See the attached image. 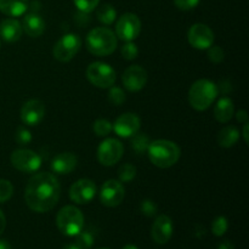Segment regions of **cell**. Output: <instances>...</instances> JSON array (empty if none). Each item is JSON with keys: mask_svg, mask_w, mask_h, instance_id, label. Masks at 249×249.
<instances>
[{"mask_svg": "<svg viewBox=\"0 0 249 249\" xmlns=\"http://www.w3.org/2000/svg\"><path fill=\"white\" fill-rule=\"evenodd\" d=\"M125 197V190L123 184L118 180H107L100 190V202L105 207L114 208L118 207Z\"/></svg>", "mask_w": 249, "mask_h": 249, "instance_id": "11", "label": "cell"}, {"mask_svg": "<svg viewBox=\"0 0 249 249\" xmlns=\"http://www.w3.org/2000/svg\"><path fill=\"white\" fill-rule=\"evenodd\" d=\"M125 92L118 87H111L108 91V101L114 106H121L125 102Z\"/></svg>", "mask_w": 249, "mask_h": 249, "instance_id": "30", "label": "cell"}, {"mask_svg": "<svg viewBox=\"0 0 249 249\" xmlns=\"http://www.w3.org/2000/svg\"><path fill=\"white\" fill-rule=\"evenodd\" d=\"M99 249H109V248H99Z\"/></svg>", "mask_w": 249, "mask_h": 249, "instance_id": "45", "label": "cell"}, {"mask_svg": "<svg viewBox=\"0 0 249 249\" xmlns=\"http://www.w3.org/2000/svg\"><path fill=\"white\" fill-rule=\"evenodd\" d=\"M0 249H11V245L6 240H0Z\"/></svg>", "mask_w": 249, "mask_h": 249, "instance_id": "42", "label": "cell"}, {"mask_svg": "<svg viewBox=\"0 0 249 249\" xmlns=\"http://www.w3.org/2000/svg\"><path fill=\"white\" fill-rule=\"evenodd\" d=\"M208 50V58L211 62L213 63H220L223 62L224 58H225V53H224L223 49L220 46H213L207 49Z\"/></svg>", "mask_w": 249, "mask_h": 249, "instance_id": "36", "label": "cell"}, {"mask_svg": "<svg viewBox=\"0 0 249 249\" xmlns=\"http://www.w3.org/2000/svg\"><path fill=\"white\" fill-rule=\"evenodd\" d=\"M122 82H123L124 88L129 91H140L147 83V72L141 66H130L124 71L123 75H122Z\"/></svg>", "mask_w": 249, "mask_h": 249, "instance_id": "14", "label": "cell"}, {"mask_svg": "<svg viewBox=\"0 0 249 249\" xmlns=\"http://www.w3.org/2000/svg\"><path fill=\"white\" fill-rule=\"evenodd\" d=\"M238 139H240V131L233 125L225 126L218 134V143L224 148H230L235 146Z\"/></svg>", "mask_w": 249, "mask_h": 249, "instance_id": "23", "label": "cell"}, {"mask_svg": "<svg viewBox=\"0 0 249 249\" xmlns=\"http://www.w3.org/2000/svg\"><path fill=\"white\" fill-rule=\"evenodd\" d=\"M187 40L197 50H207L214 43V33L207 24L196 23L187 32Z\"/></svg>", "mask_w": 249, "mask_h": 249, "instance_id": "12", "label": "cell"}, {"mask_svg": "<svg viewBox=\"0 0 249 249\" xmlns=\"http://www.w3.org/2000/svg\"><path fill=\"white\" fill-rule=\"evenodd\" d=\"M219 88L209 79H199L189 90V104L196 111H206L218 96Z\"/></svg>", "mask_w": 249, "mask_h": 249, "instance_id": "4", "label": "cell"}, {"mask_svg": "<svg viewBox=\"0 0 249 249\" xmlns=\"http://www.w3.org/2000/svg\"><path fill=\"white\" fill-rule=\"evenodd\" d=\"M22 29L31 38H38L45 31V21L38 12H29L23 17Z\"/></svg>", "mask_w": 249, "mask_h": 249, "instance_id": "19", "label": "cell"}, {"mask_svg": "<svg viewBox=\"0 0 249 249\" xmlns=\"http://www.w3.org/2000/svg\"><path fill=\"white\" fill-rule=\"evenodd\" d=\"M140 212L147 218H152L156 216L158 212V207L156 204V202H153L152 199H145L140 203Z\"/></svg>", "mask_w": 249, "mask_h": 249, "instance_id": "34", "label": "cell"}, {"mask_svg": "<svg viewBox=\"0 0 249 249\" xmlns=\"http://www.w3.org/2000/svg\"><path fill=\"white\" fill-rule=\"evenodd\" d=\"M141 125L140 118L135 113H124L116 119L113 124V130L119 138L128 139L135 135Z\"/></svg>", "mask_w": 249, "mask_h": 249, "instance_id": "16", "label": "cell"}, {"mask_svg": "<svg viewBox=\"0 0 249 249\" xmlns=\"http://www.w3.org/2000/svg\"><path fill=\"white\" fill-rule=\"evenodd\" d=\"M95 242L94 235L89 231H80L77 235V240H75V245L82 249H90L92 247Z\"/></svg>", "mask_w": 249, "mask_h": 249, "instance_id": "29", "label": "cell"}, {"mask_svg": "<svg viewBox=\"0 0 249 249\" xmlns=\"http://www.w3.org/2000/svg\"><path fill=\"white\" fill-rule=\"evenodd\" d=\"M78 158L72 152H63L56 156L51 162V169L53 173L60 175H66L72 173L77 168Z\"/></svg>", "mask_w": 249, "mask_h": 249, "instance_id": "18", "label": "cell"}, {"mask_svg": "<svg viewBox=\"0 0 249 249\" xmlns=\"http://www.w3.org/2000/svg\"><path fill=\"white\" fill-rule=\"evenodd\" d=\"M45 117V105L41 100L32 99L24 102L21 108V119L26 125L34 126L41 123Z\"/></svg>", "mask_w": 249, "mask_h": 249, "instance_id": "15", "label": "cell"}, {"mask_svg": "<svg viewBox=\"0 0 249 249\" xmlns=\"http://www.w3.org/2000/svg\"><path fill=\"white\" fill-rule=\"evenodd\" d=\"M14 194V186L9 180L0 179V203L9 201Z\"/></svg>", "mask_w": 249, "mask_h": 249, "instance_id": "32", "label": "cell"}, {"mask_svg": "<svg viewBox=\"0 0 249 249\" xmlns=\"http://www.w3.org/2000/svg\"><path fill=\"white\" fill-rule=\"evenodd\" d=\"M96 195V185L90 179H79L71 186L70 198L77 204H88Z\"/></svg>", "mask_w": 249, "mask_h": 249, "instance_id": "13", "label": "cell"}, {"mask_svg": "<svg viewBox=\"0 0 249 249\" xmlns=\"http://www.w3.org/2000/svg\"><path fill=\"white\" fill-rule=\"evenodd\" d=\"M123 143L117 139H106L97 148V160L105 167H112L121 160L123 156Z\"/></svg>", "mask_w": 249, "mask_h": 249, "instance_id": "10", "label": "cell"}, {"mask_svg": "<svg viewBox=\"0 0 249 249\" xmlns=\"http://www.w3.org/2000/svg\"><path fill=\"white\" fill-rule=\"evenodd\" d=\"M74 5L80 12L84 14H89V12L94 11L99 5L100 0H73Z\"/></svg>", "mask_w": 249, "mask_h": 249, "instance_id": "33", "label": "cell"}, {"mask_svg": "<svg viewBox=\"0 0 249 249\" xmlns=\"http://www.w3.org/2000/svg\"><path fill=\"white\" fill-rule=\"evenodd\" d=\"M15 140L18 145H28L32 141L31 131L24 128V126H19V128H17L16 133H15Z\"/></svg>", "mask_w": 249, "mask_h": 249, "instance_id": "35", "label": "cell"}, {"mask_svg": "<svg viewBox=\"0 0 249 249\" xmlns=\"http://www.w3.org/2000/svg\"><path fill=\"white\" fill-rule=\"evenodd\" d=\"M122 57L126 61H133L138 57L139 55V49L136 46V44H134L133 41H126V44H124L121 49Z\"/></svg>", "mask_w": 249, "mask_h": 249, "instance_id": "31", "label": "cell"}, {"mask_svg": "<svg viewBox=\"0 0 249 249\" xmlns=\"http://www.w3.org/2000/svg\"><path fill=\"white\" fill-rule=\"evenodd\" d=\"M229 229V221L225 216L220 215V216H216L214 219L213 224H212V232H213L214 236L216 237H221L226 233Z\"/></svg>", "mask_w": 249, "mask_h": 249, "instance_id": "28", "label": "cell"}, {"mask_svg": "<svg viewBox=\"0 0 249 249\" xmlns=\"http://www.w3.org/2000/svg\"><path fill=\"white\" fill-rule=\"evenodd\" d=\"M236 118H237V121L240 122V123H248V113L246 109H240V111L236 113Z\"/></svg>", "mask_w": 249, "mask_h": 249, "instance_id": "38", "label": "cell"}, {"mask_svg": "<svg viewBox=\"0 0 249 249\" xmlns=\"http://www.w3.org/2000/svg\"><path fill=\"white\" fill-rule=\"evenodd\" d=\"M89 82L100 89H108L116 83V71L104 62H92L87 68Z\"/></svg>", "mask_w": 249, "mask_h": 249, "instance_id": "6", "label": "cell"}, {"mask_svg": "<svg viewBox=\"0 0 249 249\" xmlns=\"http://www.w3.org/2000/svg\"><path fill=\"white\" fill-rule=\"evenodd\" d=\"M28 9V0H0V11L6 16H22Z\"/></svg>", "mask_w": 249, "mask_h": 249, "instance_id": "22", "label": "cell"}, {"mask_svg": "<svg viewBox=\"0 0 249 249\" xmlns=\"http://www.w3.org/2000/svg\"><path fill=\"white\" fill-rule=\"evenodd\" d=\"M235 113V106L233 101L230 97H221L218 100L215 107H214V117L220 123H228L231 121Z\"/></svg>", "mask_w": 249, "mask_h": 249, "instance_id": "21", "label": "cell"}, {"mask_svg": "<svg viewBox=\"0 0 249 249\" xmlns=\"http://www.w3.org/2000/svg\"><path fill=\"white\" fill-rule=\"evenodd\" d=\"M130 146L138 155H142V153L147 152V148L150 146V138L143 133H136L135 135L131 136Z\"/></svg>", "mask_w": 249, "mask_h": 249, "instance_id": "25", "label": "cell"}, {"mask_svg": "<svg viewBox=\"0 0 249 249\" xmlns=\"http://www.w3.org/2000/svg\"><path fill=\"white\" fill-rule=\"evenodd\" d=\"M218 249H235V246L231 241H223L221 243H219Z\"/></svg>", "mask_w": 249, "mask_h": 249, "instance_id": "39", "label": "cell"}, {"mask_svg": "<svg viewBox=\"0 0 249 249\" xmlns=\"http://www.w3.org/2000/svg\"><path fill=\"white\" fill-rule=\"evenodd\" d=\"M97 19H99L101 23L109 26V24L113 23L117 18V11L111 4H104L97 9L96 12Z\"/></svg>", "mask_w": 249, "mask_h": 249, "instance_id": "24", "label": "cell"}, {"mask_svg": "<svg viewBox=\"0 0 249 249\" xmlns=\"http://www.w3.org/2000/svg\"><path fill=\"white\" fill-rule=\"evenodd\" d=\"M136 177V168L135 165L126 163L123 164L118 170V178L121 182H130L135 179Z\"/></svg>", "mask_w": 249, "mask_h": 249, "instance_id": "26", "label": "cell"}, {"mask_svg": "<svg viewBox=\"0 0 249 249\" xmlns=\"http://www.w3.org/2000/svg\"><path fill=\"white\" fill-rule=\"evenodd\" d=\"M175 6L182 11H189L195 9L199 4V0H174Z\"/></svg>", "mask_w": 249, "mask_h": 249, "instance_id": "37", "label": "cell"}, {"mask_svg": "<svg viewBox=\"0 0 249 249\" xmlns=\"http://www.w3.org/2000/svg\"><path fill=\"white\" fill-rule=\"evenodd\" d=\"M173 220L165 214L157 216L151 228V237L158 245H165L173 236Z\"/></svg>", "mask_w": 249, "mask_h": 249, "instance_id": "17", "label": "cell"}, {"mask_svg": "<svg viewBox=\"0 0 249 249\" xmlns=\"http://www.w3.org/2000/svg\"><path fill=\"white\" fill-rule=\"evenodd\" d=\"M22 24L15 18H5L0 23V36L6 43H16L22 36Z\"/></svg>", "mask_w": 249, "mask_h": 249, "instance_id": "20", "label": "cell"}, {"mask_svg": "<svg viewBox=\"0 0 249 249\" xmlns=\"http://www.w3.org/2000/svg\"><path fill=\"white\" fill-rule=\"evenodd\" d=\"M80 46H82V39L77 34H66L53 49V55L58 62H70L73 57L78 53Z\"/></svg>", "mask_w": 249, "mask_h": 249, "instance_id": "7", "label": "cell"}, {"mask_svg": "<svg viewBox=\"0 0 249 249\" xmlns=\"http://www.w3.org/2000/svg\"><path fill=\"white\" fill-rule=\"evenodd\" d=\"M11 164L22 173H36L41 167V157L32 150L19 148L11 153Z\"/></svg>", "mask_w": 249, "mask_h": 249, "instance_id": "8", "label": "cell"}, {"mask_svg": "<svg viewBox=\"0 0 249 249\" xmlns=\"http://www.w3.org/2000/svg\"><path fill=\"white\" fill-rule=\"evenodd\" d=\"M56 225L62 235L74 237L84 226V215L74 206H65L56 215Z\"/></svg>", "mask_w": 249, "mask_h": 249, "instance_id": "5", "label": "cell"}, {"mask_svg": "<svg viewBox=\"0 0 249 249\" xmlns=\"http://www.w3.org/2000/svg\"><path fill=\"white\" fill-rule=\"evenodd\" d=\"M141 32V21L138 15L126 12L119 17L116 24V36L123 41H133Z\"/></svg>", "mask_w": 249, "mask_h": 249, "instance_id": "9", "label": "cell"}, {"mask_svg": "<svg viewBox=\"0 0 249 249\" xmlns=\"http://www.w3.org/2000/svg\"><path fill=\"white\" fill-rule=\"evenodd\" d=\"M63 249H82L80 247H78L75 243H68V245H66Z\"/></svg>", "mask_w": 249, "mask_h": 249, "instance_id": "43", "label": "cell"}, {"mask_svg": "<svg viewBox=\"0 0 249 249\" xmlns=\"http://www.w3.org/2000/svg\"><path fill=\"white\" fill-rule=\"evenodd\" d=\"M5 228H6V218H5L4 213L0 211V235L4 232Z\"/></svg>", "mask_w": 249, "mask_h": 249, "instance_id": "40", "label": "cell"}, {"mask_svg": "<svg viewBox=\"0 0 249 249\" xmlns=\"http://www.w3.org/2000/svg\"><path fill=\"white\" fill-rule=\"evenodd\" d=\"M92 129H94L95 134H96L97 136H107L108 134H111L112 130H113V125H112V123L108 119L100 118L95 121Z\"/></svg>", "mask_w": 249, "mask_h": 249, "instance_id": "27", "label": "cell"}, {"mask_svg": "<svg viewBox=\"0 0 249 249\" xmlns=\"http://www.w3.org/2000/svg\"><path fill=\"white\" fill-rule=\"evenodd\" d=\"M123 249H139V248L136 247L135 245H126V246H124Z\"/></svg>", "mask_w": 249, "mask_h": 249, "instance_id": "44", "label": "cell"}, {"mask_svg": "<svg viewBox=\"0 0 249 249\" xmlns=\"http://www.w3.org/2000/svg\"><path fill=\"white\" fill-rule=\"evenodd\" d=\"M61 185L57 178L51 173H38L27 182L24 201L28 208L36 213L50 212L58 203Z\"/></svg>", "mask_w": 249, "mask_h": 249, "instance_id": "1", "label": "cell"}, {"mask_svg": "<svg viewBox=\"0 0 249 249\" xmlns=\"http://www.w3.org/2000/svg\"><path fill=\"white\" fill-rule=\"evenodd\" d=\"M85 44L89 53L101 57V56H108L113 53L118 45V40L113 31L106 27H97L88 33Z\"/></svg>", "mask_w": 249, "mask_h": 249, "instance_id": "3", "label": "cell"}, {"mask_svg": "<svg viewBox=\"0 0 249 249\" xmlns=\"http://www.w3.org/2000/svg\"><path fill=\"white\" fill-rule=\"evenodd\" d=\"M147 155L153 165L162 169L173 167L179 160L181 151L175 142L169 140H155L150 142Z\"/></svg>", "mask_w": 249, "mask_h": 249, "instance_id": "2", "label": "cell"}, {"mask_svg": "<svg viewBox=\"0 0 249 249\" xmlns=\"http://www.w3.org/2000/svg\"><path fill=\"white\" fill-rule=\"evenodd\" d=\"M248 129H249V124L248 123H245V125H243V139H245V142L246 143L249 142Z\"/></svg>", "mask_w": 249, "mask_h": 249, "instance_id": "41", "label": "cell"}]
</instances>
